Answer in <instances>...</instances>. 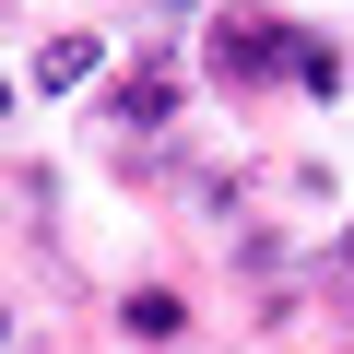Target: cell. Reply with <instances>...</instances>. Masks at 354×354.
Masks as SVG:
<instances>
[{
    "label": "cell",
    "instance_id": "cell-5",
    "mask_svg": "<svg viewBox=\"0 0 354 354\" xmlns=\"http://www.w3.org/2000/svg\"><path fill=\"white\" fill-rule=\"evenodd\" d=\"M330 283H342V295H354V236H342V260H330Z\"/></svg>",
    "mask_w": 354,
    "mask_h": 354
},
{
    "label": "cell",
    "instance_id": "cell-3",
    "mask_svg": "<svg viewBox=\"0 0 354 354\" xmlns=\"http://www.w3.org/2000/svg\"><path fill=\"white\" fill-rule=\"evenodd\" d=\"M36 83H48V95L95 83V36H59V48H36Z\"/></svg>",
    "mask_w": 354,
    "mask_h": 354
},
{
    "label": "cell",
    "instance_id": "cell-4",
    "mask_svg": "<svg viewBox=\"0 0 354 354\" xmlns=\"http://www.w3.org/2000/svg\"><path fill=\"white\" fill-rule=\"evenodd\" d=\"M118 319H130V330H142V342H165V330H177V295H165V283H142V295H130V307H118Z\"/></svg>",
    "mask_w": 354,
    "mask_h": 354
},
{
    "label": "cell",
    "instance_id": "cell-1",
    "mask_svg": "<svg viewBox=\"0 0 354 354\" xmlns=\"http://www.w3.org/2000/svg\"><path fill=\"white\" fill-rule=\"evenodd\" d=\"M283 59H307L295 24H272V12H225V24H213V71H225V83H272Z\"/></svg>",
    "mask_w": 354,
    "mask_h": 354
},
{
    "label": "cell",
    "instance_id": "cell-2",
    "mask_svg": "<svg viewBox=\"0 0 354 354\" xmlns=\"http://www.w3.org/2000/svg\"><path fill=\"white\" fill-rule=\"evenodd\" d=\"M118 118H130V130L177 118V71H165V59H153V71H130V83H118Z\"/></svg>",
    "mask_w": 354,
    "mask_h": 354
}]
</instances>
